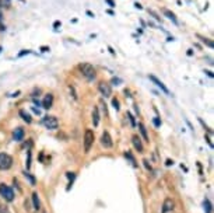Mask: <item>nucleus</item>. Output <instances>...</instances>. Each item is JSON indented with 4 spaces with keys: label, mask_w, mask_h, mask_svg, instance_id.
<instances>
[{
    "label": "nucleus",
    "mask_w": 214,
    "mask_h": 213,
    "mask_svg": "<svg viewBox=\"0 0 214 213\" xmlns=\"http://www.w3.org/2000/svg\"><path fill=\"white\" fill-rule=\"evenodd\" d=\"M79 69H80L81 74L87 79V80H88V82L94 80V79H95V76H97L95 67H94L92 65H90V63H81V65H79Z\"/></svg>",
    "instance_id": "nucleus-1"
},
{
    "label": "nucleus",
    "mask_w": 214,
    "mask_h": 213,
    "mask_svg": "<svg viewBox=\"0 0 214 213\" xmlns=\"http://www.w3.org/2000/svg\"><path fill=\"white\" fill-rule=\"evenodd\" d=\"M94 140H95V136H94V132L91 129H87L84 133V151L88 153L91 150V146L94 145Z\"/></svg>",
    "instance_id": "nucleus-2"
},
{
    "label": "nucleus",
    "mask_w": 214,
    "mask_h": 213,
    "mask_svg": "<svg viewBox=\"0 0 214 213\" xmlns=\"http://www.w3.org/2000/svg\"><path fill=\"white\" fill-rule=\"evenodd\" d=\"M0 196L4 198L7 202H13L14 200V192H13V189L9 185L0 184Z\"/></svg>",
    "instance_id": "nucleus-3"
},
{
    "label": "nucleus",
    "mask_w": 214,
    "mask_h": 213,
    "mask_svg": "<svg viewBox=\"0 0 214 213\" xmlns=\"http://www.w3.org/2000/svg\"><path fill=\"white\" fill-rule=\"evenodd\" d=\"M13 165V157L7 153H0V170H9Z\"/></svg>",
    "instance_id": "nucleus-4"
},
{
    "label": "nucleus",
    "mask_w": 214,
    "mask_h": 213,
    "mask_svg": "<svg viewBox=\"0 0 214 213\" xmlns=\"http://www.w3.org/2000/svg\"><path fill=\"white\" fill-rule=\"evenodd\" d=\"M42 123L45 125V128L46 129H57V126H59V121H57V118L56 116H52V115H46V116H44V119H42Z\"/></svg>",
    "instance_id": "nucleus-5"
},
{
    "label": "nucleus",
    "mask_w": 214,
    "mask_h": 213,
    "mask_svg": "<svg viewBox=\"0 0 214 213\" xmlns=\"http://www.w3.org/2000/svg\"><path fill=\"white\" fill-rule=\"evenodd\" d=\"M98 90L104 97H111V96H112V87H111L109 83L101 82L98 84Z\"/></svg>",
    "instance_id": "nucleus-6"
},
{
    "label": "nucleus",
    "mask_w": 214,
    "mask_h": 213,
    "mask_svg": "<svg viewBox=\"0 0 214 213\" xmlns=\"http://www.w3.org/2000/svg\"><path fill=\"white\" fill-rule=\"evenodd\" d=\"M101 145H102L105 149H111L112 146H114V142H112V137H111L109 132L105 131L102 135H101Z\"/></svg>",
    "instance_id": "nucleus-7"
},
{
    "label": "nucleus",
    "mask_w": 214,
    "mask_h": 213,
    "mask_svg": "<svg viewBox=\"0 0 214 213\" xmlns=\"http://www.w3.org/2000/svg\"><path fill=\"white\" fill-rule=\"evenodd\" d=\"M148 79H150L151 82L154 83V84H155V86H157L158 88H161V91H162V93H165V94H169V90H168V88L165 87V84L161 82L160 79H157V77H155L154 74H150V76H148Z\"/></svg>",
    "instance_id": "nucleus-8"
},
{
    "label": "nucleus",
    "mask_w": 214,
    "mask_h": 213,
    "mask_svg": "<svg viewBox=\"0 0 214 213\" xmlns=\"http://www.w3.org/2000/svg\"><path fill=\"white\" fill-rule=\"evenodd\" d=\"M132 143H133V146H134V149H136L139 153H143L144 147H143V143H141V139H140V136H137V135H133V136H132Z\"/></svg>",
    "instance_id": "nucleus-9"
},
{
    "label": "nucleus",
    "mask_w": 214,
    "mask_h": 213,
    "mask_svg": "<svg viewBox=\"0 0 214 213\" xmlns=\"http://www.w3.org/2000/svg\"><path fill=\"white\" fill-rule=\"evenodd\" d=\"M174 209V200L171 198H166L164 200V205H162V213H168Z\"/></svg>",
    "instance_id": "nucleus-10"
},
{
    "label": "nucleus",
    "mask_w": 214,
    "mask_h": 213,
    "mask_svg": "<svg viewBox=\"0 0 214 213\" xmlns=\"http://www.w3.org/2000/svg\"><path fill=\"white\" fill-rule=\"evenodd\" d=\"M52 104H53V96H52V94H46L44 101H42V108L49 109L50 107H52Z\"/></svg>",
    "instance_id": "nucleus-11"
},
{
    "label": "nucleus",
    "mask_w": 214,
    "mask_h": 213,
    "mask_svg": "<svg viewBox=\"0 0 214 213\" xmlns=\"http://www.w3.org/2000/svg\"><path fill=\"white\" fill-rule=\"evenodd\" d=\"M92 125H94V126H98V125H99V111H98V107H94V109H92Z\"/></svg>",
    "instance_id": "nucleus-12"
},
{
    "label": "nucleus",
    "mask_w": 214,
    "mask_h": 213,
    "mask_svg": "<svg viewBox=\"0 0 214 213\" xmlns=\"http://www.w3.org/2000/svg\"><path fill=\"white\" fill-rule=\"evenodd\" d=\"M24 139V129L22 128H17L14 131V140L16 142H21Z\"/></svg>",
    "instance_id": "nucleus-13"
},
{
    "label": "nucleus",
    "mask_w": 214,
    "mask_h": 213,
    "mask_svg": "<svg viewBox=\"0 0 214 213\" xmlns=\"http://www.w3.org/2000/svg\"><path fill=\"white\" fill-rule=\"evenodd\" d=\"M139 129H140V133H141V136H143L144 142H150V140H148V135H147V129H146V126H144L143 123H139Z\"/></svg>",
    "instance_id": "nucleus-14"
},
{
    "label": "nucleus",
    "mask_w": 214,
    "mask_h": 213,
    "mask_svg": "<svg viewBox=\"0 0 214 213\" xmlns=\"http://www.w3.org/2000/svg\"><path fill=\"white\" fill-rule=\"evenodd\" d=\"M164 14H165V16H166V17H168V18H169V20H171V21H172L174 24H178V20H176V16H175V14H174L172 11H169V10H166V9H165V10H164Z\"/></svg>",
    "instance_id": "nucleus-15"
},
{
    "label": "nucleus",
    "mask_w": 214,
    "mask_h": 213,
    "mask_svg": "<svg viewBox=\"0 0 214 213\" xmlns=\"http://www.w3.org/2000/svg\"><path fill=\"white\" fill-rule=\"evenodd\" d=\"M20 116H21V118H22V119H24L27 123H31V122H32V119H31V115L28 114V112H25L24 109H21V111H20Z\"/></svg>",
    "instance_id": "nucleus-16"
},
{
    "label": "nucleus",
    "mask_w": 214,
    "mask_h": 213,
    "mask_svg": "<svg viewBox=\"0 0 214 213\" xmlns=\"http://www.w3.org/2000/svg\"><path fill=\"white\" fill-rule=\"evenodd\" d=\"M32 203H34V208H35L36 210L41 208V202H39V198H38V194H36V192L32 194Z\"/></svg>",
    "instance_id": "nucleus-17"
},
{
    "label": "nucleus",
    "mask_w": 214,
    "mask_h": 213,
    "mask_svg": "<svg viewBox=\"0 0 214 213\" xmlns=\"http://www.w3.org/2000/svg\"><path fill=\"white\" fill-rule=\"evenodd\" d=\"M125 156H126V159H129V160L132 161V165H133V167H137V163H136V159L133 157V154H132V153H130V151H129V150H127V151L125 153Z\"/></svg>",
    "instance_id": "nucleus-18"
},
{
    "label": "nucleus",
    "mask_w": 214,
    "mask_h": 213,
    "mask_svg": "<svg viewBox=\"0 0 214 213\" xmlns=\"http://www.w3.org/2000/svg\"><path fill=\"white\" fill-rule=\"evenodd\" d=\"M211 209H213V208H211V203H210V200L206 198V199H204V210H206V213H211Z\"/></svg>",
    "instance_id": "nucleus-19"
},
{
    "label": "nucleus",
    "mask_w": 214,
    "mask_h": 213,
    "mask_svg": "<svg viewBox=\"0 0 214 213\" xmlns=\"http://www.w3.org/2000/svg\"><path fill=\"white\" fill-rule=\"evenodd\" d=\"M24 175H25V178H28V180H30L31 185H35V178H34V177L31 175V174H30V173H27V171H25V173H24Z\"/></svg>",
    "instance_id": "nucleus-20"
},
{
    "label": "nucleus",
    "mask_w": 214,
    "mask_h": 213,
    "mask_svg": "<svg viewBox=\"0 0 214 213\" xmlns=\"http://www.w3.org/2000/svg\"><path fill=\"white\" fill-rule=\"evenodd\" d=\"M153 123H154V126H155V128H160V126H161V119L157 116V118H154V119H153Z\"/></svg>",
    "instance_id": "nucleus-21"
},
{
    "label": "nucleus",
    "mask_w": 214,
    "mask_h": 213,
    "mask_svg": "<svg viewBox=\"0 0 214 213\" xmlns=\"http://www.w3.org/2000/svg\"><path fill=\"white\" fill-rule=\"evenodd\" d=\"M201 42H203V44H206L209 48H213V42H211V41H209L207 38H201Z\"/></svg>",
    "instance_id": "nucleus-22"
},
{
    "label": "nucleus",
    "mask_w": 214,
    "mask_h": 213,
    "mask_svg": "<svg viewBox=\"0 0 214 213\" xmlns=\"http://www.w3.org/2000/svg\"><path fill=\"white\" fill-rule=\"evenodd\" d=\"M28 53H31V50L22 49L21 52H20V53H18V55H17V56H18V58H22V56H25V55H28Z\"/></svg>",
    "instance_id": "nucleus-23"
},
{
    "label": "nucleus",
    "mask_w": 214,
    "mask_h": 213,
    "mask_svg": "<svg viewBox=\"0 0 214 213\" xmlns=\"http://www.w3.org/2000/svg\"><path fill=\"white\" fill-rule=\"evenodd\" d=\"M112 105H114V108H115L116 111H119L120 107H119V101H118L116 98H112Z\"/></svg>",
    "instance_id": "nucleus-24"
},
{
    "label": "nucleus",
    "mask_w": 214,
    "mask_h": 213,
    "mask_svg": "<svg viewBox=\"0 0 214 213\" xmlns=\"http://www.w3.org/2000/svg\"><path fill=\"white\" fill-rule=\"evenodd\" d=\"M31 167V150H28V159H27V170Z\"/></svg>",
    "instance_id": "nucleus-25"
},
{
    "label": "nucleus",
    "mask_w": 214,
    "mask_h": 213,
    "mask_svg": "<svg viewBox=\"0 0 214 213\" xmlns=\"http://www.w3.org/2000/svg\"><path fill=\"white\" fill-rule=\"evenodd\" d=\"M112 83H114L115 86H119V84L122 83V80H120L119 77H114V79H112Z\"/></svg>",
    "instance_id": "nucleus-26"
},
{
    "label": "nucleus",
    "mask_w": 214,
    "mask_h": 213,
    "mask_svg": "<svg viewBox=\"0 0 214 213\" xmlns=\"http://www.w3.org/2000/svg\"><path fill=\"white\" fill-rule=\"evenodd\" d=\"M126 115L129 116V119H130V122H132V125H133V126H134V125H136V122H134V116H133V115L130 114V112H127V114H126Z\"/></svg>",
    "instance_id": "nucleus-27"
},
{
    "label": "nucleus",
    "mask_w": 214,
    "mask_h": 213,
    "mask_svg": "<svg viewBox=\"0 0 214 213\" xmlns=\"http://www.w3.org/2000/svg\"><path fill=\"white\" fill-rule=\"evenodd\" d=\"M148 13H150V14H151V16L154 17V18H155V20H157V21H160V17L157 16V14H155V13H154V11H153V10H148Z\"/></svg>",
    "instance_id": "nucleus-28"
},
{
    "label": "nucleus",
    "mask_w": 214,
    "mask_h": 213,
    "mask_svg": "<svg viewBox=\"0 0 214 213\" xmlns=\"http://www.w3.org/2000/svg\"><path fill=\"white\" fill-rule=\"evenodd\" d=\"M143 164H144V167L147 168L148 171H151V165L148 164V161H147V160H143Z\"/></svg>",
    "instance_id": "nucleus-29"
},
{
    "label": "nucleus",
    "mask_w": 214,
    "mask_h": 213,
    "mask_svg": "<svg viewBox=\"0 0 214 213\" xmlns=\"http://www.w3.org/2000/svg\"><path fill=\"white\" fill-rule=\"evenodd\" d=\"M0 213H10V210H9L6 206H1V208H0Z\"/></svg>",
    "instance_id": "nucleus-30"
},
{
    "label": "nucleus",
    "mask_w": 214,
    "mask_h": 213,
    "mask_svg": "<svg viewBox=\"0 0 214 213\" xmlns=\"http://www.w3.org/2000/svg\"><path fill=\"white\" fill-rule=\"evenodd\" d=\"M105 1H106L111 7H115V1H114V0H105Z\"/></svg>",
    "instance_id": "nucleus-31"
},
{
    "label": "nucleus",
    "mask_w": 214,
    "mask_h": 213,
    "mask_svg": "<svg viewBox=\"0 0 214 213\" xmlns=\"http://www.w3.org/2000/svg\"><path fill=\"white\" fill-rule=\"evenodd\" d=\"M41 49H42V52H48V50H50L49 48H48V46H42Z\"/></svg>",
    "instance_id": "nucleus-32"
},
{
    "label": "nucleus",
    "mask_w": 214,
    "mask_h": 213,
    "mask_svg": "<svg viewBox=\"0 0 214 213\" xmlns=\"http://www.w3.org/2000/svg\"><path fill=\"white\" fill-rule=\"evenodd\" d=\"M134 7H136V9H141V4H139V3H136V4H134Z\"/></svg>",
    "instance_id": "nucleus-33"
},
{
    "label": "nucleus",
    "mask_w": 214,
    "mask_h": 213,
    "mask_svg": "<svg viewBox=\"0 0 214 213\" xmlns=\"http://www.w3.org/2000/svg\"><path fill=\"white\" fill-rule=\"evenodd\" d=\"M1 17H3V16H1V13H0V21H1Z\"/></svg>",
    "instance_id": "nucleus-34"
},
{
    "label": "nucleus",
    "mask_w": 214,
    "mask_h": 213,
    "mask_svg": "<svg viewBox=\"0 0 214 213\" xmlns=\"http://www.w3.org/2000/svg\"><path fill=\"white\" fill-rule=\"evenodd\" d=\"M1 50H3V48H1V46H0V53H1Z\"/></svg>",
    "instance_id": "nucleus-35"
},
{
    "label": "nucleus",
    "mask_w": 214,
    "mask_h": 213,
    "mask_svg": "<svg viewBox=\"0 0 214 213\" xmlns=\"http://www.w3.org/2000/svg\"><path fill=\"white\" fill-rule=\"evenodd\" d=\"M0 7H1V1H0Z\"/></svg>",
    "instance_id": "nucleus-36"
},
{
    "label": "nucleus",
    "mask_w": 214,
    "mask_h": 213,
    "mask_svg": "<svg viewBox=\"0 0 214 213\" xmlns=\"http://www.w3.org/2000/svg\"><path fill=\"white\" fill-rule=\"evenodd\" d=\"M0 208H1V203H0Z\"/></svg>",
    "instance_id": "nucleus-37"
}]
</instances>
